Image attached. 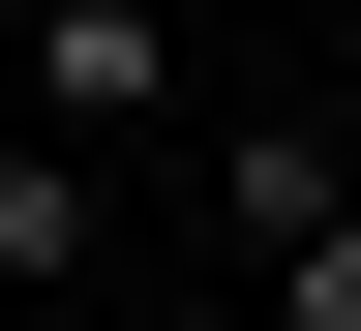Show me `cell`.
<instances>
[{
	"mask_svg": "<svg viewBox=\"0 0 361 331\" xmlns=\"http://www.w3.org/2000/svg\"><path fill=\"white\" fill-rule=\"evenodd\" d=\"M30 90H61V151H90V121H180V30H151V0H61Z\"/></svg>",
	"mask_w": 361,
	"mask_h": 331,
	"instance_id": "cell-2",
	"label": "cell"
},
{
	"mask_svg": "<svg viewBox=\"0 0 361 331\" xmlns=\"http://www.w3.org/2000/svg\"><path fill=\"white\" fill-rule=\"evenodd\" d=\"M211 211L271 241V301H301V331H361V181H331V121H241V151H211Z\"/></svg>",
	"mask_w": 361,
	"mask_h": 331,
	"instance_id": "cell-1",
	"label": "cell"
},
{
	"mask_svg": "<svg viewBox=\"0 0 361 331\" xmlns=\"http://www.w3.org/2000/svg\"><path fill=\"white\" fill-rule=\"evenodd\" d=\"M0 271H30V301H90V151H0Z\"/></svg>",
	"mask_w": 361,
	"mask_h": 331,
	"instance_id": "cell-3",
	"label": "cell"
}]
</instances>
